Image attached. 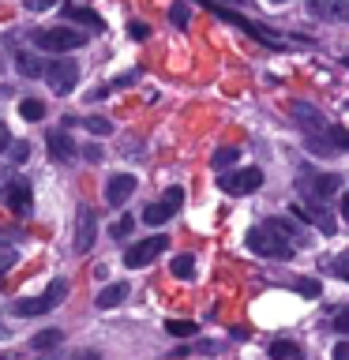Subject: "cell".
<instances>
[{"label":"cell","mask_w":349,"mask_h":360,"mask_svg":"<svg viewBox=\"0 0 349 360\" xmlns=\"http://www.w3.org/2000/svg\"><path fill=\"white\" fill-rule=\"evenodd\" d=\"M334 360H349V342H338L334 345Z\"/></svg>","instance_id":"obj_39"},{"label":"cell","mask_w":349,"mask_h":360,"mask_svg":"<svg viewBox=\"0 0 349 360\" xmlns=\"http://www.w3.org/2000/svg\"><path fill=\"white\" fill-rule=\"evenodd\" d=\"M128 34H132L135 41H143L146 34H151V27H146V22H132V27H128Z\"/></svg>","instance_id":"obj_35"},{"label":"cell","mask_w":349,"mask_h":360,"mask_svg":"<svg viewBox=\"0 0 349 360\" xmlns=\"http://www.w3.org/2000/svg\"><path fill=\"white\" fill-rule=\"evenodd\" d=\"M90 34L87 30H72V27H42L34 30V45L45 53H68V49H79V45H87Z\"/></svg>","instance_id":"obj_1"},{"label":"cell","mask_w":349,"mask_h":360,"mask_svg":"<svg viewBox=\"0 0 349 360\" xmlns=\"http://www.w3.org/2000/svg\"><path fill=\"white\" fill-rule=\"evenodd\" d=\"M75 124H83L87 131H94V135H109L113 131V124L106 117H87V120H75Z\"/></svg>","instance_id":"obj_27"},{"label":"cell","mask_w":349,"mask_h":360,"mask_svg":"<svg viewBox=\"0 0 349 360\" xmlns=\"http://www.w3.org/2000/svg\"><path fill=\"white\" fill-rule=\"evenodd\" d=\"M165 330L173 334V338H191V334H196V323H188V319H165Z\"/></svg>","instance_id":"obj_25"},{"label":"cell","mask_w":349,"mask_h":360,"mask_svg":"<svg viewBox=\"0 0 349 360\" xmlns=\"http://www.w3.org/2000/svg\"><path fill=\"white\" fill-rule=\"evenodd\" d=\"M61 11H64V19H75V22H83V27H90V30H101V27H106V22H101V19H98L94 11H90V8H79V4H64Z\"/></svg>","instance_id":"obj_15"},{"label":"cell","mask_w":349,"mask_h":360,"mask_svg":"<svg viewBox=\"0 0 349 360\" xmlns=\"http://www.w3.org/2000/svg\"><path fill=\"white\" fill-rule=\"evenodd\" d=\"M236 158H241V150H236V146H222V150H214L210 165H214V169H229Z\"/></svg>","instance_id":"obj_24"},{"label":"cell","mask_w":349,"mask_h":360,"mask_svg":"<svg viewBox=\"0 0 349 360\" xmlns=\"http://www.w3.org/2000/svg\"><path fill=\"white\" fill-rule=\"evenodd\" d=\"M169 270H173L180 281H191V278H196V259H191V255H177Z\"/></svg>","instance_id":"obj_20"},{"label":"cell","mask_w":349,"mask_h":360,"mask_svg":"<svg viewBox=\"0 0 349 360\" xmlns=\"http://www.w3.org/2000/svg\"><path fill=\"white\" fill-rule=\"evenodd\" d=\"M132 225H135L132 218H117V221H113V229H109V233L120 240V236H128V233H132Z\"/></svg>","instance_id":"obj_30"},{"label":"cell","mask_w":349,"mask_h":360,"mask_svg":"<svg viewBox=\"0 0 349 360\" xmlns=\"http://www.w3.org/2000/svg\"><path fill=\"white\" fill-rule=\"evenodd\" d=\"M293 117L300 120V128L308 131V135H323V131H326L323 112H319V109H312V105H304V101H293Z\"/></svg>","instance_id":"obj_10"},{"label":"cell","mask_w":349,"mask_h":360,"mask_svg":"<svg viewBox=\"0 0 349 360\" xmlns=\"http://www.w3.org/2000/svg\"><path fill=\"white\" fill-rule=\"evenodd\" d=\"M0 360H8V356H4V353H0Z\"/></svg>","instance_id":"obj_46"},{"label":"cell","mask_w":349,"mask_h":360,"mask_svg":"<svg viewBox=\"0 0 349 360\" xmlns=\"http://www.w3.org/2000/svg\"><path fill=\"white\" fill-rule=\"evenodd\" d=\"M45 83H49L56 94H72L75 83H79V64L75 60H49L45 64Z\"/></svg>","instance_id":"obj_4"},{"label":"cell","mask_w":349,"mask_h":360,"mask_svg":"<svg viewBox=\"0 0 349 360\" xmlns=\"http://www.w3.org/2000/svg\"><path fill=\"white\" fill-rule=\"evenodd\" d=\"M199 4L207 8V11H214V15H218V19H225V22H233V27H241V30L248 34V38H259V41H263V45H270V49H278V45H281V38H278V34H270V30L263 27V22H252V19L236 15V11H229V8H222L218 0H199Z\"/></svg>","instance_id":"obj_3"},{"label":"cell","mask_w":349,"mask_h":360,"mask_svg":"<svg viewBox=\"0 0 349 360\" xmlns=\"http://www.w3.org/2000/svg\"><path fill=\"white\" fill-rule=\"evenodd\" d=\"M79 360H101L98 353H83V356H79Z\"/></svg>","instance_id":"obj_41"},{"label":"cell","mask_w":349,"mask_h":360,"mask_svg":"<svg viewBox=\"0 0 349 360\" xmlns=\"http://www.w3.org/2000/svg\"><path fill=\"white\" fill-rule=\"evenodd\" d=\"M229 4H244V0H229Z\"/></svg>","instance_id":"obj_43"},{"label":"cell","mask_w":349,"mask_h":360,"mask_svg":"<svg viewBox=\"0 0 349 360\" xmlns=\"http://www.w3.org/2000/svg\"><path fill=\"white\" fill-rule=\"evenodd\" d=\"M45 146H49V154L56 158V162H72L75 158V143L68 139L64 131H49L45 135Z\"/></svg>","instance_id":"obj_12"},{"label":"cell","mask_w":349,"mask_h":360,"mask_svg":"<svg viewBox=\"0 0 349 360\" xmlns=\"http://www.w3.org/2000/svg\"><path fill=\"white\" fill-rule=\"evenodd\" d=\"M8 150H11V131H8V124L0 120V158H4Z\"/></svg>","instance_id":"obj_32"},{"label":"cell","mask_w":349,"mask_h":360,"mask_svg":"<svg viewBox=\"0 0 349 360\" xmlns=\"http://www.w3.org/2000/svg\"><path fill=\"white\" fill-rule=\"evenodd\" d=\"M132 191H135V176L132 173H117V176L106 180V202L109 207H124V202L132 199Z\"/></svg>","instance_id":"obj_9"},{"label":"cell","mask_w":349,"mask_h":360,"mask_svg":"<svg viewBox=\"0 0 349 360\" xmlns=\"http://www.w3.org/2000/svg\"><path fill=\"white\" fill-rule=\"evenodd\" d=\"M83 158H87V162H101V146H94V143L83 146Z\"/></svg>","instance_id":"obj_37"},{"label":"cell","mask_w":349,"mask_h":360,"mask_svg":"<svg viewBox=\"0 0 349 360\" xmlns=\"http://www.w3.org/2000/svg\"><path fill=\"white\" fill-rule=\"evenodd\" d=\"M270 360H300V345L278 338V342H270Z\"/></svg>","instance_id":"obj_17"},{"label":"cell","mask_w":349,"mask_h":360,"mask_svg":"<svg viewBox=\"0 0 349 360\" xmlns=\"http://www.w3.org/2000/svg\"><path fill=\"white\" fill-rule=\"evenodd\" d=\"M338 188H342V176H338V173H319V176L308 184V191H312L315 199H331Z\"/></svg>","instance_id":"obj_14"},{"label":"cell","mask_w":349,"mask_h":360,"mask_svg":"<svg viewBox=\"0 0 349 360\" xmlns=\"http://www.w3.org/2000/svg\"><path fill=\"white\" fill-rule=\"evenodd\" d=\"M267 4H281V0H267Z\"/></svg>","instance_id":"obj_44"},{"label":"cell","mask_w":349,"mask_h":360,"mask_svg":"<svg viewBox=\"0 0 349 360\" xmlns=\"http://www.w3.org/2000/svg\"><path fill=\"white\" fill-rule=\"evenodd\" d=\"M0 338H4V326H0Z\"/></svg>","instance_id":"obj_45"},{"label":"cell","mask_w":349,"mask_h":360,"mask_svg":"<svg viewBox=\"0 0 349 360\" xmlns=\"http://www.w3.org/2000/svg\"><path fill=\"white\" fill-rule=\"evenodd\" d=\"M23 4H27V11H49L56 0H23Z\"/></svg>","instance_id":"obj_34"},{"label":"cell","mask_w":349,"mask_h":360,"mask_svg":"<svg viewBox=\"0 0 349 360\" xmlns=\"http://www.w3.org/2000/svg\"><path fill=\"white\" fill-rule=\"evenodd\" d=\"M0 285H4V270H0Z\"/></svg>","instance_id":"obj_42"},{"label":"cell","mask_w":349,"mask_h":360,"mask_svg":"<svg viewBox=\"0 0 349 360\" xmlns=\"http://www.w3.org/2000/svg\"><path fill=\"white\" fill-rule=\"evenodd\" d=\"M169 218H173V210H169L162 199H158V202H151V207L143 210V221H146V225H165Z\"/></svg>","instance_id":"obj_19"},{"label":"cell","mask_w":349,"mask_h":360,"mask_svg":"<svg viewBox=\"0 0 349 360\" xmlns=\"http://www.w3.org/2000/svg\"><path fill=\"white\" fill-rule=\"evenodd\" d=\"M315 19H349V0H308Z\"/></svg>","instance_id":"obj_11"},{"label":"cell","mask_w":349,"mask_h":360,"mask_svg":"<svg viewBox=\"0 0 349 360\" xmlns=\"http://www.w3.org/2000/svg\"><path fill=\"white\" fill-rule=\"evenodd\" d=\"M11 311L23 315V319H27V315H45V311H53V300L49 297H23V300L11 304Z\"/></svg>","instance_id":"obj_13"},{"label":"cell","mask_w":349,"mask_h":360,"mask_svg":"<svg viewBox=\"0 0 349 360\" xmlns=\"http://www.w3.org/2000/svg\"><path fill=\"white\" fill-rule=\"evenodd\" d=\"M326 139L338 146V154L349 150V131H345V128H338V124H326Z\"/></svg>","instance_id":"obj_26"},{"label":"cell","mask_w":349,"mask_h":360,"mask_svg":"<svg viewBox=\"0 0 349 360\" xmlns=\"http://www.w3.org/2000/svg\"><path fill=\"white\" fill-rule=\"evenodd\" d=\"M165 244H169V236H146V240H135L128 252H124V266L139 270L146 263H154V259L165 252Z\"/></svg>","instance_id":"obj_6"},{"label":"cell","mask_w":349,"mask_h":360,"mask_svg":"<svg viewBox=\"0 0 349 360\" xmlns=\"http://www.w3.org/2000/svg\"><path fill=\"white\" fill-rule=\"evenodd\" d=\"M259 184H263V173H259L255 165L236 169V173H225L218 180V188L225 191V195H252V191H259Z\"/></svg>","instance_id":"obj_5"},{"label":"cell","mask_w":349,"mask_h":360,"mask_svg":"<svg viewBox=\"0 0 349 360\" xmlns=\"http://www.w3.org/2000/svg\"><path fill=\"white\" fill-rule=\"evenodd\" d=\"M0 195H4L8 202V210L11 214H19V218H27L30 214V180H23V176H11L8 184H0Z\"/></svg>","instance_id":"obj_7"},{"label":"cell","mask_w":349,"mask_h":360,"mask_svg":"<svg viewBox=\"0 0 349 360\" xmlns=\"http://www.w3.org/2000/svg\"><path fill=\"white\" fill-rule=\"evenodd\" d=\"M267 225H270V229H278L281 236H286V240H304V233H300V229H297V225H293L289 218H270Z\"/></svg>","instance_id":"obj_22"},{"label":"cell","mask_w":349,"mask_h":360,"mask_svg":"<svg viewBox=\"0 0 349 360\" xmlns=\"http://www.w3.org/2000/svg\"><path fill=\"white\" fill-rule=\"evenodd\" d=\"M15 263V248H0V266H11Z\"/></svg>","instance_id":"obj_38"},{"label":"cell","mask_w":349,"mask_h":360,"mask_svg":"<svg viewBox=\"0 0 349 360\" xmlns=\"http://www.w3.org/2000/svg\"><path fill=\"white\" fill-rule=\"evenodd\" d=\"M334 330H338V334H349V308L334 315Z\"/></svg>","instance_id":"obj_33"},{"label":"cell","mask_w":349,"mask_h":360,"mask_svg":"<svg viewBox=\"0 0 349 360\" xmlns=\"http://www.w3.org/2000/svg\"><path fill=\"white\" fill-rule=\"evenodd\" d=\"M19 117L23 120H42L45 117V105L38 98H27V101H19Z\"/></svg>","instance_id":"obj_23"},{"label":"cell","mask_w":349,"mask_h":360,"mask_svg":"<svg viewBox=\"0 0 349 360\" xmlns=\"http://www.w3.org/2000/svg\"><path fill=\"white\" fill-rule=\"evenodd\" d=\"M342 218L349 221V191H345V195H342Z\"/></svg>","instance_id":"obj_40"},{"label":"cell","mask_w":349,"mask_h":360,"mask_svg":"<svg viewBox=\"0 0 349 360\" xmlns=\"http://www.w3.org/2000/svg\"><path fill=\"white\" fill-rule=\"evenodd\" d=\"M94 236H98V214L90 207H79V214H75V252L87 255L90 248H94Z\"/></svg>","instance_id":"obj_8"},{"label":"cell","mask_w":349,"mask_h":360,"mask_svg":"<svg viewBox=\"0 0 349 360\" xmlns=\"http://www.w3.org/2000/svg\"><path fill=\"white\" fill-rule=\"evenodd\" d=\"M248 248L255 255H267V259H293V244H286V236L270 225H255L248 229Z\"/></svg>","instance_id":"obj_2"},{"label":"cell","mask_w":349,"mask_h":360,"mask_svg":"<svg viewBox=\"0 0 349 360\" xmlns=\"http://www.w3.org/2000/svg\"><path fill=\"white\" fill-rule=\"evenodd\" d=\"M297 289L304 292V297H319V281L315 278H297Z\"/></svg>","instance_id":"obj_29"},{"label":"cell","mask_w":349,"mask_h":360,"mask_svg":"<svg viewBox=\"0 0 349 360\" xmlns=\"http://www.w3.org/2000/svg\"><path fill=\"white\" fill-rule=\"evenodd\" d=\"M124 297H128V285H124V281H113V285H106L94 297V304H98V308H117Z\"/></svg>","instance_id":"obj_16"},{"label":"cell","mask_w":349,"mask_h":360,"mask_svg":"<svg viewBox=\"0 0 349 360\" xmlns=\"http://www.w3.org/2000/svg\"><path fill=\"white\" fill-rule=\"evenodd\" d=\"M61 330H42V334H34L30 338V349H38V353H45V349H53V345H61Z\"/></svg>","instance_id":"obj_21"},{"label":"cell","mask_w":349,"mask_h":360,"mask_svg":"<svg viewBox=\"0 0 349 360\" xmlns=\"http://www.w3.org/2000/svg\"><path fill=\"white\" fill-rule=\"evenodd\" d=\"M15 72L27 79H38V75H45V64H38L30 53H15Z\"/></svg>","instance_id":"obj_18"},{"label":"cell","mask_w":349,"mask_h":360,"mask_svg":"<svg viewBox=\"0 0 349 360\" xmlns=\"http://www.w3.org/2000/svg\"><path fill=\"white\" fill-rule=\"evenodd\" d=\"M162 202H165V207L169 210H180V202H184V191H180V188H165V195H162Z\"/></svg>","instance_id":"obj_28"},{"label":"cell","mask_w":349,"mask_h":360,"mask_svg":"<svg viewBox=\"0 0 349 360\" xmlns=\"http://www.w3.org/2000/svg\"><path fill=\"white\" fill-rule=\"evenodd\" d=\"M169 19H173L177 27H188V8L184 4H173V8H169Z\"/></svg>","instance_id":"obj_31"},{"label":"cell","mask_w":349,"mask_h":360,"mask_svg":"<svg viewBox=\"0 0 349 360\" xmlns=\"http://www.w3.org/2000/svg\"><path fill=\"white\" fill-rule=\"evenodd\" d=\"M27 143H11V162H27Z\"/></svg>","instance_id":"obj_36"}]
</instances>
